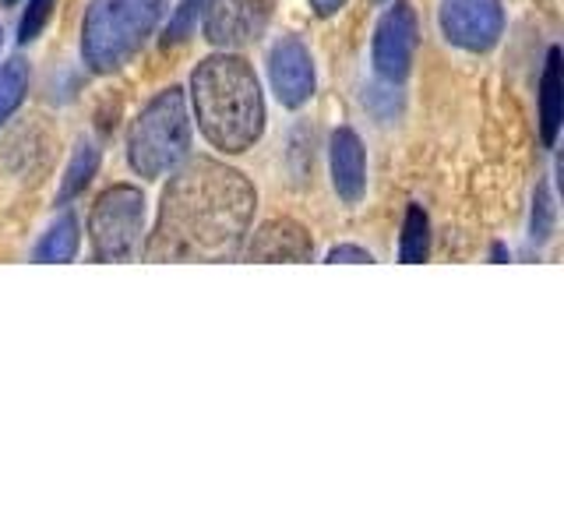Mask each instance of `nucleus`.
Here are the masks:
<instances>
[{
  "label": "nucleus",
  "instance_id": "obj_1",
  "mask_svg": "<svg viewBox=\"0 0 564 529\" xmlns=\"http://www.w3.org/2000/svg\"><path fill=\"white\" fill-rule=\"evenodd\" d=\"M258 194L247 176L216 159H191L170 176L155 234L145 244L152 261H226L240 251L254 219Z\"/></svg>",
  "mask_w": 564,
  "mask_h": 529
},
{
  "label": "nucleus",
  "instance_id": "obj_2",
  "mask_svg": "<svg viewBox=\"0 0 564 529\" xmlns=\"http://www.w3.org/2000/svg\"><path fill=\"white\" fill-rule=\"evenodd\" d=\"M191 106L205 141L226 155L254 149L264 134V96L258 75L234 50L212 53L194 67Z\"/></svg>",
  "mask_w": 564,
  "mask_h": 529
},
{
  "label": "nucleus",
  "instance_id": "obj_3",
  "mask_svg": "<svg viewBox=\"0 0 564 529\" xmlns=\"http://www.w3.org/2000/svg\"><path fill=\"white\" fill-rule=\"evenodd\" d=\"M166 14V0H93L82 22V61L113 75L145 46Z\"/></svg>",
  "mask_w": 564,
  "mask_h": 529
},
{
  "label": "nucleus",
  "instance_id": "obj_4",
  "mask_svg": "<svg viewBox=\"0 0 564 529\" xmlns=\"http://www.w3.org/2000/svg\"><path fill=\"white\" fill-rule=\"evenodd\" d=\"M191 155V117L184 88H163L128 131V163L138 176L159 181Z\"/></svg>",
  "mask_w": 564,
  "mask_h": 529
},
{
  "label": "nucleus",
  "instance_id": "obj_5",
  "mask_svg": "<svg viewBox=\"0 0 564 529\" xmlns=\"http://www.w3.org/2000/svg\"><path fill=\"white\" fill-rule=\"evenodd\" d=\"M145 234V194L134 184L106 187L88 216V240L96 261H128L141 251Z\"/></svg>",
  "mask_w": 564,
  "mask_h": 529
},
{
  "label": "nucleus",
  "instance_id": "obj_6",
  "mask_svg": "<svg viewBox=\"0 0 564 529\" xmlns=\"http://www.w3.org/2000/svg\"><path fill=\"white\" fill-rule=\"evenodd\" d=\"M437 25L452 46L487 53L505 35V4L501 0H441Z\"/></svg>",
  "mask_w": 564,
  "mask_h": 529
},
{
  "label": "nucleus",
  "instance_id": "obj_7",
  "mask_svg": "<svg viewBox=\"0 0 564 529\" xmlns=\"http://www.w3.org/2000/svg\"><path fill=\"white\" fill-rule=\"evenodd\" d=\"M269 0H205L202 32L216 50H243L269 29Z\"/></svg>",
  "mask_w": 564,
  "mask_h": 529
},
{
  "label": "nucleus",
  "instance_id": "obj_8",
  "mask_svg": "<svg viewBox=\"0 0 564 529\" xmlns=\"http://www.w3.org/2000/svg\"><path fill=\"white\" fill-rule=\"evenodd\" d=\"M416 43H420L416 11L410 8V0H395V4L381 14V22L375 29V46H370L375 71L392 85L405 82L416 57Z\"/></svg>",
  "mask_w": 564,
  "mask_h": 529
},
{
  "label": "nucleus",
  "instance_id": "obj_9",
  "mask_svg": "<svg viewBox=\"0 0 564 529\" xmlns=\"http://www.w3.org/2000/svg\"><path fill=\"white\" fill-rule=\"evenodd\" d=\"M269 78H272L275 99L286 106V110H300V106L314 96L311 50L300 40H293V35H282V40L269 50Z\"/></svg>",
  "mask_w": 564,
  "mask_h": 529
},
{
  "label": "nucleus",
  "instance_id": "obj_10",
  "mask_svg": "<svg viewBox=\"0 0 564 529\" xmlns=\"http://www.w3.org/2000/svg\"><path fill=\"white\" fill-rule=\"evenodd\" d=\"M328 166H332V187L346 205H357L367 191V152L364 141L352 128H339L328 145Z\"/></svg>",
  "mask_w": 564,
  "mask_h": 529
},
{
  "label": "nucleus",
  "instance_id": "obj_11",
  "mask_svg": "<svg viewBox=\"0 0 564 529\" xmlns=\"http://www.w3.org/2000/svg\"><path fill=\"white\" fill-rule=\"evenodd\" d=\"M311 255H314V240L293 219H269L254 234L251 247H247V258L251 261H311Z\"/></svg>",
  "mask_w": 564,
  "mask_h": 529
},
{
  "label": "nucleus",
  "instance_id": "obj_12",
  "mask_svg": "<svg viewBox=\"0 0 564 529\" xmlns=\"http://www.w3.org/2000/svg\"><path fill=\"white\" fill-rule=\"evenodd\" d=\"M561 117H564V93H561V50L551 46L540 82V134L543 145L554 149L561 134Z\"/></svg>",
  "mask_w": 564,
  "mask_h": 529
},
{
  "label": "nucleus",
  "instance_id": "obj_13",
  "mask_svg": "<svg viewBox=\"0 0 564 529\" xmlns=\"http://www.w3.org/2000/svg\"><path fill=\"white\" fill-rule=\"evenodd\" d=\"M78 244H82V234H78V219L70 216H61L57 223H53L50 229H46V237L35 244V261H57V264H64V261H70L78 255Z\"/></svg>",
  "mask_w": 564,
  "mask_h": 529
},
{
  "label": "nucleus",
  "instance_id": "obj_14",
  "mask_svg": "<svg viewBox=\"0 0 564 529\" xmlns=\"http://www.w3.org/2000/svg\"><path fill=\"white\" fill-rule=\"evenodd\" d=\"M96 166H99V149L93 145V141H78V149H75V155H70V163H67L57 202L64 205L70 198H78V194L85 191V184L96 176Z\"/></svg>",
  "mask_w": 564,
  "mask_h": 529
},
{
  "label": "nucleus",
  "instance_id": "obj_15",
  "mask_svg": "<svg viewBox=\"0 0 564 529\" xmlns=\"http://www.w3.org/2000/svg\"><path fill=\"white\" fill-rule=\"evenodd\" d=\"M431 251V223H427V212L420 205L405 208V223H402V244H399V258L405 264H416L423 261Z\"/></svg>",
  "mask_w": 564,
  "mask_h": 529
},
{
  "label": "nucleus",
  "instance_id": "obj_16",
  "mask_svg": "<svg viewBox=\"0 0 564 529\" xmlns=\"http://www.w3.org/2000/svg\"><path fill=\"white\" fill-rule=\"evenodd\" d=\"M29 93V64L22 57H11L0 67V123H4Z\"/></svg>",
  "mask_w": 564,
  "mask_h": 529
},
{
  "label": "nucleus",
  "instance_id": "obj_17",
  "mask_svg": "<svg viewBox=\"0 0 564 529\" xmlns=\"http://www.w3.org/2000/svg\"><path fill=\"white\" fill-rule=\"evenodd\" d=\"M205 8V0H181L170 18V25H166V35H163V43L166 46H176V43H184L194 35V29H198V14Z\"/></svg>",
  "mask_w": 564,
  "mask_h": 529
},
{
  "label": "nucleus",
  "instance_id": "obj_18",
  "mask_svg": "<svg viewBox=\"0 0 564 529\" xmlns=\"http://www.w3.org/2000/svg\"><path fill=\"white\" fill-rule=\"evenodd\" d=\"M554 234V198H551V187L546 181L536 187V198H533V223H529V237L533 244H546Z\"/></svg>",
  "mask_w": 564,
  "mask_h": 529
},
{
  "label": "nucleus",
  "instance_id": "obj_19",
  "mask_svg": "<svg viewBox=\"0 0 564 529\" xmlns=\"http://www.w3.org/2000/svg\"><path fill=\"white\" fill-rule=\"evenodd\" d=\"M53 14V0H29V8L22 14V22H18V43H32L35 35H40L50 22Z\"/></svg>",
  "mask_w": 564,
  "mask_h": 529
},
{
  "label": "nucleus",
  "instance_id": "obj_20",
  "mask_svg": "<svg viewBox=\"0 0 564 529\" xmlns=\"http://www.w3.org/2000/svg\"><path fill=\"white\" fill-rule=\"evenodd\" d=\"M328 264H339V261H352V264H370L375 261V255L370 251H364V247H352V244H339V247H332L328 251V258H325Z\"/></svg>",
  "mask_w": 564,
  "mask_h": 529
},
{
  "label": "nucleus",
  "instance_id": "obj_21",
  "mask_svg": "<svg viewBox=\"0 0 564 529\" xmlns=\"http://www.w3.org/2000/svg\"><path fill=\"white\" fill-rule=\"evenodd\" d=\"M343 4H346V0H311V11H314L317 18H332Z\"/></svg>",
  "mask_w": 564,
  "mask_h": 529
},
{
  "label": "nucleus",
  "instance_id": "obj_22",
  "mask_svg": "<svg viewBox=\"0 0 564 529\" xmlns=\"http://www.w3.org/2000/svg\"><path fill=\"white\" fill-rule=\"evenodd\" d=\"M4 4H18V0H4Z\"/></svg>",
  "mask_w": 564,
  "mask_h": 529
}]
</instances>
